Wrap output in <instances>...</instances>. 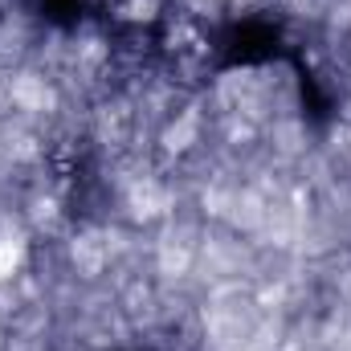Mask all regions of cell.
Here are the masks:
<instances>
[{
    "label": "cell",
    "instance_id": "1",
    "mask_svg": "<svg viewBox=\"0 0 351 351\" xmlns=\"http://www.w3.org/2000/svg\"><path fill=\"white\" fill-rule=\"evenodd\" d=\"M21 258H25V245L16 237H0V282L12 278V269L21 265Z\"/></svg>",
    "mask_w": 351,
    "mask_h": 351
}]
</instances>
